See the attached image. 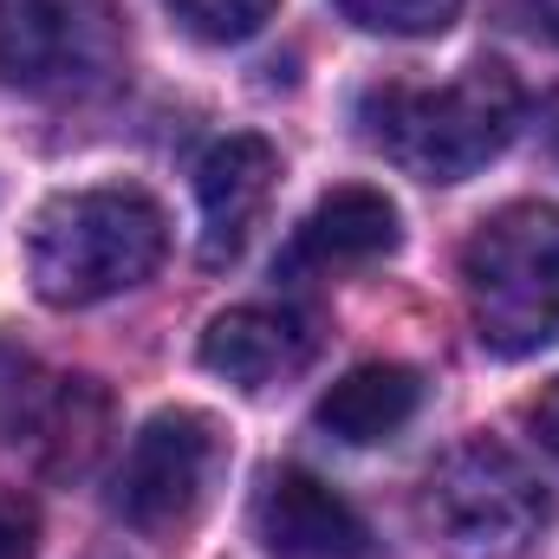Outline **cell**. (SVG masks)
<instances>
[{"label":"cell","mask_w":559,"mask_h":559,"mask_svg":"<svg viewBox=\"0 0 559 559\" xmlns=\"http://www.w3.org/2000/svg\"><path fill=\"white\" fill-rule=\"evenodd\" d=\"M358 124L404 176L468 182L521 131V79L495 59L442 79V85H371L358 98Z\"/></svg>","instance_id":"obj_1"},{"label":"cell","mask_w":559,"mask_h":559,"mask_svg":"<svg viewBox=\"0 0 559 559\" xmlns=\"http://www.w3.org/2000/svg\"><path fill=\"white\" fill-rule=\"evenodd\" d=\"M169 215L143 189H72L33 215L26 235V280L46 306L79 312L118 299L163 267Z\"/></svg>","instance_id":"obj_2"},{"label":"cell","mask_w":559,"mask_h":559,"mask_svg":"<svg viewBox=\"0 0 559 559\" xmlns=\"http://www.w3.org/2000/svg\"><path fill=\"white\" fill-rule=\"evenodd\" d=\"M462 299L495 358L559 345V209L508 202L462 241Z\"/></svg>","instance_id":"obj_3"},{"label":"cell","mask_w":559,"mask_h":559,"mask_svg":"<svg viewBox=\"0 0 559 559\" xmlns=\"http://www.w3.org/2000/svg\"><path fill=\"white\" fill-rule=\"evenodd\" d=\"M423 534L449 559H521L554 521L540 475L495 436H468L423 481Z\"/></svg>","instance_id":"obj_4"},{"label":"cell","mask_w":559,"mask_h":559,"mask_svg":"<svg viewBox=\"0 0 559 559\" xmlns=\"http://www.w3.org/2000/svg\"><path fill=\"white\" fill-rule=\"evenodd\" d=\"M124 66L118 0H0V92L85 98Z\"/></svg>","instance_id":"obj_5"},{"label":"cell","mask_w":559,"mask_h":559,"mask_svg":"<svg viewBox=\"0 0 559 559\" xmlns=\"http://www.w3.org/2000/svg\"><path fill=\"white\" fill-rule=\"evenodd\" d=\"M222 468L228 436L209 411H156L111 475V514L138 534H182L215 495Z\"/></svg>","instance_id":"obj_6"},{"label":"cell","mask_w":559,"mask_h":559,"mask_svg":"<svg viewBox=\"0 0 559 559\" xmlns=\"http://www.w3.org/2000/svg\"><path fill=\"white\" fill-rule=\"evenodd\" d=\"M105 429L111 397L92 378H59L26 345L0 338V449H33L46 475H85Z\"/></svg>","instance_id":"obj_7"},{"label":"cell","mask_w":559,"mask_h":559,"mask_svg":"<svg viewBox=\"0 0 559 559\" xmlns=\"http://www.w3.org/2000/svg\"><path fill=\"white\" fill-rule=\"evenodd\" d=\"M254 534L274 559H378L371 521L319 475L274 468L254 501Z\"/></svg>","instance_id":"obj_8"},{"label":"cell","mask_w":559,"mask_h":559,"mask_svg":"<svg viewBox=\"0 0 559 559\" xmlns=\"http://www.w3.org/2000/svg\"><path fill=\"white\" fill-rule=\"evenodd\" d=\"M280 182V150L254 131L222 138L202 169H195V202H202V267H228L241 261V248L254 241L267 202Z\"/></svg>","instance_id":"obj_9"},{"label":"cell","mask_w":559,"mask_h":559,"mask_svg":"<svg viewBox=\"0 0 559 559\" xmlns=\"http://www.w3.org/2000/svg\"><path fill=\"white\" fill-rule=\"evenodd\" d=\"M404 228H397V202L371 182H345L332 195H319L306 209V222L293 228L286 254H280V274L306 280V274H345V267H365V261H384L397 254Z\"/></svg>","instance_id":"obj_10"},{"label":"cell","mask_w":559,"mask_h":559,"mask_svg":"<svg viewBox=\"0 0 559 559\" xmlns=\"http://www.w3.org/2000/svg\"><path fill=\"white\" fill-rule=\"evenodd\" d=\"M319 358V325L299 306H235L202 332V365L235 391H274Z\"/></svg>","instance_id":"obj_11"},{"label":"cell","mask_w":559,"mask_h":559,"mask_svg":"<svg viewBox=\"0 0 559 559\" xmlns=\"http://www.w3.org/2000/svg\"><path fill=\"white\" fill-rule=\"evenodd\" d=\"M417 411H423V371H411V365H358L319 397L312 423L345 449H371V442H391Z\"/></svg>","instance_id":"obj_12"},{"label":"cell","mask_w":559,"mask_h":559,"mask_svg":"<svg viewBox=\"0 0 559 559\" xmlns=\"http://www.w3.org/2000/svg\"><path fill=\"white\" fill-rule=\"evenodd\" d=\"M163 7L176 13L182 33H195L209 46H241V39H254L274 20L280 0H163Z\"/></svg>","instance_id":"obj_13"},{"label":"cell","mask_w":559,"mask_h":559,"mask_svg":"<svg viewBox=\"0 0 559 559\" xmlns=\"http://www.w3.org/2000/svg\"><path fill=\"white\" fill-rule=\"evenodd\" d=\"M338 13L384 39H429L462 13V0H338Z\"/></svg>","instance_id":"obj_14"},{"label":"cell","mask_w":559,"mask_h":559,"mask_svg":"<svg viewBox=\"0 0 559 559\" xmlns=\"http://www.w3.org/2000/svg\"><path fill=\"white\" fill-rule=\"evenodd\" d=\"M39 554V514L26 495H0V559H33Z\"/></svg>","instance_id":"obj_15"},{"label":"cell","mask_w":559,"mask_h":559,"mask_svg":"<svg viewBox=\"0 0 559 559\" xmlns=\"http://www.w3.org/2000/svg\"><path fill=\"white\" fill-rule=\"evenodd\" d=\"M527 423H534V436H540V442L559 455V378L540 391V397H534V404H527Z\"/></svg>","instance_id":"obj_16"},{"label":"cell","mask_w":559,"mask_h":559,"mask_svg":"<svg viewBox=\"0 0 559 559\" xmlns=\"http://www.w3.org/2000/svg\"><path fill=\"white\" fill-rule=\"evenodd\" d=\"M527 13L540 20V33H547V39H559V0H527Z\"/></svg>","instance_id":"obj_17"},{"label":"cell","mask_w":559,"mask_h":559,"mask_svg":"<svg viewBox=\"0 0 559 559\" xmlns=\"http://www.w3.org/2000/svg\"><path fill=\"white\" fill-rule=\"evenodd\" d=\"M547 150H554V163H559V98L547 105Z\"/></svg>","instance_id":"obj_18"}]
</instances>
